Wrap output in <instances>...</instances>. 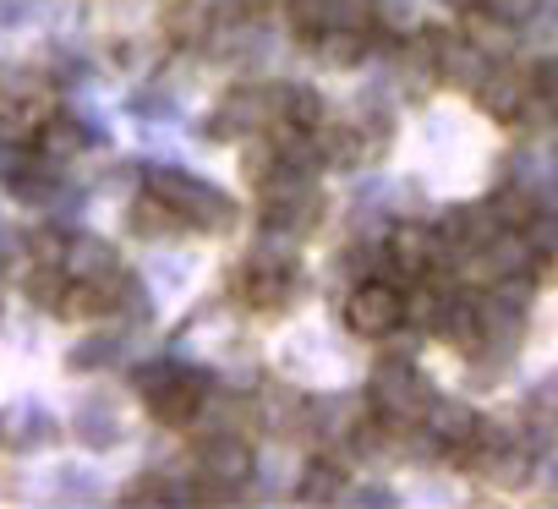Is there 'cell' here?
I'll return each instance as SVG.
<instances>
[{"instance_id":"cell-1","label":"cell","mask_w":558,"mask_h":509,"mask_svg":"<svg viewBox=\"0 0 558 509\" xmlns=\"http://www.w3.org/2000/svg\"><path fill=\"white\" fill-rule=\"evenodd\" d=\"M148 192L181 219V230H208V235H219V230L235 225V203H230L225 192H214V186L181 175V170H154V175H148Z\"/></svg>"},{"instance_id":"cell-8","label":"cell","mask_w":558,"mask_h":509,"mask_svg":"<svg viewBox=\"0 0 558 509\" xmlns=\"http://www.w3.org/2000/svg\"><path fill=\"white\" fill-rule=\"evenodd\" d=\"M56 116H61V105H56V94L45 83H17L12 99H0V143L28 148V143H39V132Z\"/></svg>"},{"instance_id":"cell-9","label":"cell","mask_w":558,"mask_h":509,"mask_svg":"<svg viewBox=\"0 0 558 509\" xmlns=\"http://www.w3.org/2000/svg\"><path fill=\"white\" fill-rule=\"evenodd\" d=\"M252 465H257V455H252V444L235 438V433H219V438L197 444V476H203V487L235 493V487L252 482Z\"/></svg>"},{"instance_id":"cell-20","label":"cell","mask_w":558,"mask_h":509,"mask_svg":"<svg viewBox=\"0 0 558 509\" xmlns=\"http://www.w3.org/2000/svg\"><path fill=\"white\" fill-rule=\"evenodd\" d=\"M536 99H542V110H558V61L536 66Z\"/></svg>"},{"instance_id":"cell-6","label":"cell","mask_w":558,"mask_h":509,"mask_svg":"<svg viewBox=\"0 0 558 509\" xmlns=\"http://www.w3.org/2000/svg\"><path fill=\"white\" fill-rule=\"evenodd\" d=\"M296 291V264L291 258H279V252H252V258L235 269V296L257 313H274V307H286Z\"/></svg>"},{"instance_id":"cell-16","label":"cell","mask_w":558,"mask_h":509,"mask_svg":"<svg viewBox=\"0 0 558 509\" xmlns=\"http://www.w3.org/2000/svg\"><path fill=\"white\" fill-rule=\"evenodd\" d=\"M340 493H345V471H340L335 460H313L307 476H302V487H296L302 504H335Z\"/></svg>"},{"instance_id":"cell-19","label":"cell","mask_w":558,"mask_h":509,"mask_svg":"<svg viewBox=\"0 0 558 509\" xmlns=\"http://www.w3.org/2000/svg\"><path fill=\"white\" fill-rule=\"evenodd\" d=\"M121 504H170V482H159V476H137V482L121 493Z\"/></svg>"},{"instance_id":"cell-11","label":"cell","mask_w":558,"mask_h":509,"mask_svg":"<svg viewBox=\"0 0 558 509\" xmlns=\"http://www.w3.org/2000/svg\"><path fill=\"white\" fill-rule=\"evenodd\" d=\"M61 269H66V280H126V269L116 264V252L99 235H72Z\"/></svg>"},{"instance_id":"cell-12","label":"cell","mask_w":558,"mask_h":509,"mask_svg":"<svg viewBox=\"0 0 558 509\" xmlns=\"http://www.w3.org/2000/svg\"><path fill=\"white\" fill-rule=\"evenodd\" d=\"M274 121L286 126V132H318L324 126V94L318 88H274Z\"/></svg>"},{"instance_id":"cell-21","label":"cell","mask_w":558,"mask_h":509,"mask_svg":"<svg viewBox=\"0 0 558 509\" xmlns=\"http://www.w3.org/2000/svg\"><path fill=\"white\" fill-rule=\"evenodd\" d=\"M257 7H296V0H257Z\"/></svg>"},{"instance_id":"cell-4","label":"cell","mask_w":558,"mask_h":509,"mask_svg":"<svg viewBox=\"0 0 558 509\" xmlns=\"http://www.w3.org/2000/svg\"><path fill=\"white\" fill-rule=\"evenodd\" d=\"M476 99H482V110L493 121H520L525 110L542 105L536 99V66H525V61H493L487 77H482V88H476Z\"/></svg>"},{"instance_id":"cell-3","label":"cell","mask_w":558,"mask_h":509,"mask_svg":"<svg viewBox=\"0 0 558 509\" xmlns=\"http://www.w3.org/2000/svg\"><path fill=\"white\" fill-rule=\"evenodd\" d=\"M137 389H143L148 416L165 427H192L208 405V384L192 367H148V373H137Z\"/></svg>"},{"instance_id":"cell-15","label":"cell","mask_w":558,"mask_h":509,"mask_svg":"<svg viewBox=\"0 0 558 509\" xmlns=\"http://www.w3.org/2000/svg\"><path fill=\"white\" fill-rule=\"evenodd\" d=\"M313 137H318V159H324V165H362V159L378 154L373 132H362V126H335V132L318 126Z\"/></svg>"},{"instance_id":"cell-17","label":"cell","mask_w":558,"mask_h":509,"mask_svg":"<svg viewBox=\"0 0 558 509\" xmlns=\"http://www.w3.org/2000/svg\"><path fill=\"white\" fill-rule=\"evenodd\" d=\"M132 225H137V235H165V230H181V219L154 197V192H143V203L132 208Z\"/></svg>"},{"instance_id":"cell-7","label":"cell","mask_w":558,"mask_h":509,"mask_svg":"<svg viewBox=\"0 0 558 509\" xmlns=\"http://www.w3.org/2000/svg\"><path fill=\"white\" fill-rule=\"evenodd\" d=\"M384 258H389V269H395L400 280L422 286V280L438 269V258H444V230H438V225H416V219H405V225L389 230Z\"/></svg>"},{"instance_id":"cell-5","label":"cell","mask_w":558,"mask_h":509,"mask_svg":"<svg viewBox=\"0 0 558 509\" xmlns=\"http://www.w3.org/2000/svg\"><path fill=\"white\" fill-rule=\"evenodd\" d=\"M345 324L351 335L362 340H384L405 324V291L389 286V280H362L351 296H345Z\"/></svg>"},{"instance_id":"cell-2","label":"cell","mask_w":558,"mask_h":509,"mask_svg":"<svg viewBox=\"0 0 558 509\" xmlns=\"http://www.w3.org/2000/svg\"><path fill=\"white\" fill-rule=\"evenodd\" d=\"M367 405L373 416L395 422V427H411V422H427V405H433V389L427 378L416 373V362L405 356H384L367 378Z\"/></svg>"},{"instance_id":"cell-13","label":"cell","mask_w":558,"mask_h":509,"mask_svg":"<svg viewBox=\"0 0 558 509\" xmlns=\"http://www.w3.org/2000/svg\"><path fill=\"white\" fill-rule=\"evenodd\" d=\"M313 50L329 61V66H356L367 50H373V28H351V23H329V28H318V39H313Z\"/></svg>"},{"instance_id":"cell-14","label":"cell","mask_w":558,"mask_h":509,"mask_svg":"<svg viewBox=\"0 0 558 509\" xmlns=\"http://www.w3.org/2000/svg\"><path fill=\"white\" fill-rule=\"evenodd\" d=\"M487 214L498 219V230H531V225L542 219V208H536V192H531V186H520V181H509V186H493V197H487Z\"/></svg>"},{"instance_id":"cell-18","label":"cell","mask_w":558,"mask_h":509,"mask_svg":"<svg viewBox=\"0 0 558 509\" xmlns=\"http://www.w3.org/2000/svg\"><path fill=\"white\" fill-rule=\"evenodd\" d=\"M476 7L487 17H498V23H531L542 12V0H476Z\"/></svg>"},{"instance_id":"cell-10","label":"cell","mask_w":558,"mask_h":509,"mask_svg":"<svg viewBox=\"0 0 558 509\" xmlns=\"http://www.w3.org/2000/svg\"><path fill=\"white\" fill-rule=\"evenodd\" d=\"M400 72H405V88L416 99H427L433 88H444V34H416L411 50H405V61H400Z\"/></svg>"}]
</instances>
